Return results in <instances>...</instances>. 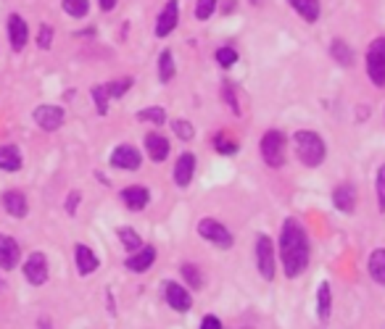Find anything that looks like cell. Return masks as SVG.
I'll return each instance as SVG.
<instances>
[{"label": "cell", "instance_id": "38", "mask_svg": "<svg viewBox=\"0 0 385 329\" xmlns=\"http://www.w3.org/2000/svg\"><path fill=\"white\" fill-rule=\"evenodd\" d=\"M172 130H175V135H177V140H192V127H190V122H185V119H177V122H172Z\"/></svg>", "mask_w": 385, "mask_h": 329}, {"label": "cell", "instance_id": "20", "mask_svg": "<svg viewBox=\"0 0 385 329\" xmlns=\"http://www.w3.org/2000/svg\"><path fill=\"white\" fill-rule=\"evenodd\" d=\"M74 261H77V271L82 277H88V274H93L98 268V256L90 251L88 245H82V243L74 248Z\"/></svg>", "mask_w": 385, "mask_h": 329}, {"label": "cell", "instance_id": "12", "mask_svg": "<svg viewBox=\"0 0 385 329\" xmlns=\"http://www.w3.org/2000/svg\"><path fill=\"white\" fill-rule=\"evenodd\" d=\"M164 295H167L169 308H175L177 313H188L192 308V298L183 285L177 282H164Z\"/></svg>", "mask_w": 385, "mask_h": 329}, {"label": "cell", "instance_id": "27", "mask_svg": "<svg viewBox=\"0 0 385 329\" xmlns=\"http://www.w3.org/2000/svg\"><path fill=\"white\" fill-rule=\"evenodd\" d=\"M135 85V79L132 77H122V79H114V82H106V93H108V98L111 100H119V98H124L127 93H130V87Z\"/></svg>", "mask_w": 385, "mask_h": 329}, {"label": "cell", "instance_id": "28", "mask_svg": "<svg viewBox=\"0 0 385 329\" xmlns=\"http://www.w3.org/2000/svg\"><path fill=\"white\" fill-rule=\"evenodd\" d=\"M63 14L71 19H85L90 14V0H61Z\"/></svg>", "mask_w": 385, "mask_h": 329}, {"label": "cell", "instance_id": "19", "mask_svg": "<svg viewBox=\"0 0 385 329\" xmlns=\"http://www.w3.org/2000/svg\"><path fill=\"white\" fill-rule=\"evenodd\" d=\"M3 208H6V214L14 219H21L26 216V211H29V203H26V195L19 190H9L3 192Z\"/></svg>", "mask_w": 385, "mask_h": 329}, {"label": "cell", "instance_id": "22", "mask_svg": "<svg viewBox=\"0 0 385 329\" xmlns=\"http://www.w3.org/2000/svg\"><path fill=\"white\" fill-rule=\"evenodd\" d=\"M21 150L16 145H0V169L3 172H19L21 169Z\"/></svg>", "mask_w": 385, "mask_h": 329}, {"label": "cell", "instance_id": "15", "mask_svg": "<svg viewBox=\"0 0 385 329\" xmlns=\"http://www.w3.org/2000/svg\"><path fill=\"white\" fill-rule=\"evenodd\" d=\"M356 200H359V195H356V187H354L351 182L338 184V187L333 190V206L338 208L341 214H354Z\"/></svg>", "mask_w": 385, "mask_h": 329}, {"label": "cell", "instance_id": "30", "mask_svg": "<svg viewBox=\"0 0 385 329\" xmlns=\"http://www.w3.org/2000/svg\"><path fill=\"white\" fill-rule=\"evenodd\" d=\"M214 58H217V63L222 66V69H232L240 56H237V51L232 48V45H222V48H217Z\"/></svg>", "mask_w": 385, "mask_h": 329}, {"label": "cell", "instance_id": "18", "mask_svg": "<svg viewBox=\"0 0 385 329\" xmlns=\"http://www.w3.org/2000/svg\"><path fill=\"white\" fill-rule=\"evenodd\" d=\"M122 203L130 211H143V208L150 203V192L140 184H132V187H124L122 190Z\"/></svg>", "mask_w": 385, "mask_h": 329}, {"label": "cell", "instance_id": "11", "mask_svg": "<svg viewBox=\"0 0 385 329\" xmlns=\"http://www.w3.org/2000/svg\"><path fill=\"white\" fill-rule=\"evenodd\" d=\"M111 166L116 169H124V172H138L143 166V158H140V150L132 145H119L111 153Z\"/></svg>", "mask_w": 385, "mask_h": 329}, {"label": "cell", "instance_id": "37", "mask_svg": "<svg viewBox=\"0 0 385 329\" xmlns=\"http://www.w3.org/2000/svg\"><path fill=\"white\" fill-rule=\"evenodd\" d=\"M377 208L385 214V164L377 169Z\"/></svg>", "mask_w": 385, "mask_h": 329}, {"label": "cell", "instance_id": "39", "mask_svg": "<svg viewBox=\"0 0 385 329\" xmlns=\"http://www.w3.org/2000/svg\"><path fill=\"white\" fill-rule=\"evenodd\" d=\"M222 95H225V103L232 108V113H240V103L235 100V90H232V85H230V82H225V85H222Z\"/></svg>", "mask_w": 385, "mask_h": 329}, {"label": "cell", "instance_id": "14", "mask_svg": "<svg viewBox=\"0 0 385 329\" xmlns=\"http://www.w3.org/2000/svg\"><path fill=\"white\" fill-rule=\"evenodd\" d=\"M153 261H156V248L143 243V248H138L135 253H130V258H127L124 266L130 268V271H135V274H145V271L153 266Z\"/></svg>", "mask_w": 385, "mask_h": 329}, {"label": "cell", "instance_id": "6", "mask_svg": "<svg viewBox=\"0 0 385 329\" xmlns=\"http://www.w3.org/2000/svg\"><path fill=\"white\" fill-rule=\"evenodd\" d=\"M198 234H201L203 240H209V243H214L217 248H222V251H230L232 248V234H230V229L222 221H217V219H201L198 221Z\"/></svg>", "mask_w": 385, "mask_h": 329}, {"label": "cell", "instance_id": "4", "mask_svg": "<svg viewBox=\"0 0 385 329\" xmlns=\"http://www.w3.org/2000/svg\"><path fill=\"white\" fill-rule=\"evenodd\" d=\"M367 63V77L375 87H385V37H375L364 56Z\"/></svg>", "mask_w": 385, "mask_h": 329}, {"label": "cell", "instance_id": "10", "mask_svg": "<svg viewBox=\"0 0 385 329\" xmlns=\"http://www.w3.org/2000/svg\"><path fill=\"white\" fill-rule=\"evenodd\" d=\"M9 43H11V51L14 53H21L29 43V24L24 21V16H19V14H11L9 16Z\"/></svg>", "mask_w": 385, "mask_h": 329}, {"label": "cell", "instance_id": "17", "mask_svg": "<svg viewBox=\"0 0 385 329\" xmlns=\"http://www.w3.org/2000/svg\"><path fill=\"white\" fill-rule=\"evenodd\" d=\"M192 174H195V156L192 153H183L175 161V182L177 187H188L192 182Z\"/></svg>", "mask_w": 385, "mask_h": 329}, {"label": "cell", "instance_id": "42", "mask_svg": "<svg viewBox=\"0 0 385 329\" xmlns=\"http://www.w3.org/2000/svg\"><path fill=\"white\" fill-rule=\"evenodd\" d=\"M116 3H119V0H98V6H101V11H106V14H108V11H114V9H116Z\"/></svg>", "mask_w": 385, "mask_h": 329}, {"label": "cell", "instance_id": "8", "mask_svg": "<svg viewBox=\"0 0 385 329\" xmlns=\"http://www.w3.org/2000/svg\"><path fill=\"white\" fill-rule=\"evenodd\" d=\"M32 116H35L37 127H40V130H45V132L61 130L63 119H66V113H63L61 105H37Z\"/></svg>", "mask_w": 385, "mask_h": 329}, {"label": "cell", "instance_id": "7", "mask_svg": "<svg viewBox=\"0 0 385 329\" xmlns=\"http://www.w3.org/2000/svg\"><path fill=\"white\" fill-rule=\"evenodd\" d=\"M180 24V0H167V6L161 9V14L156 16V26H153V32L156 37H169L172 32L177 29Z\"/></svg>", "mask_w": 385, "mask_h": 329}, {"label": "cell", "instance_id": "41", "mask_svg": "<svg viewBox=\"0 0 385 329\" xmlns=\"http://www.w3.org/2000/svg\"><path fill=\"white\" fill-rule=\"evenodd\" d=\"M201 329H225V327H222V321H219L217 316H203Z\"/></svg>", "mask_w": 385, "mask_h": 329}, {"label": "cell", "instance_id": "24", "mask_svg": "<svg viewBox=\"0 0 385 329\" xmlns=\"http://www.w3.org/2000/svg\"><path fill=\"white\" fill-rule=\"evenodd\" d=\"M175 77H177L175 56H172V51H161L158 53V79H161L164 85H169Z\"/></svg>", "mask_w": 385, "mask_h": 329}, {"label": "cell", "instance_id": "25", "mask_svg": "<svg viewBox=\"0 0 385 329\" xmlns=\"http://www.w3.org/2000/svg\"><path fill=\"white\" fill-rule=\"evenodd\" d=\"M367 268H369V277L375 279L377 285H385V248L372 251V256L367 261Z\"/></svg>", "mask_w": 385, "mask_h": 329}, {"label": "cell", "instance_id": "35", "mask_svg": "<svg viewBox=\"0 0 385 329\" xmlns=\"http://www.w3.org/2000/svg\"><path fill=\"white\" fill-rule=\"evenodd\" d=\"M138 119L140 122H150V124H164L167 122V111L164 108H158V105H150V108H143V111H138Z\"/></svg>", "mask_w": 385, "mask_h": 329}, {"label": "cell", "instance_id": "23", "mask_svg": "<svg viewBox=\"0 0 385 329\" xmlns=\"http://www.w3.org/2000/svg\"><path fill=\"white\" fill-rule=\"evenodd\" d=\"M330 313H333V290H330L327 282H322L319 290H317V316L322 321H327Z\"/></svg>", "mask_w": 385, "mask_h": 329}, {"label": "cell", "instance_id": "31", "mask_svg": "<svg viewBox=\"0 0 385 329\" xmlns=\"http://www.w3.org/2000/svg\"><path fill=\"white\" fill-rule=\"evenodd\" d=\"M214 150H217V153H222V156H235L237 142L230 137L227 132H219L217 137H214Z\"/></svg>", "mask_w": 385, "mask_h": 329}, {"label": "cell", "instance_id": "33", "mask_svg": "<svg viewBox=\"0 0 385 329\" xmlns=\"http://www.w3.org/2000/svg\"><path fill=\"white\" fill-rule=\"evenodd\" d=\"M90 98H93V103H96V111L101 113V116H106L108 113V93H106L103 85H93V90H90Z\"/></svg>", "mask_w": 385, "mask_h": 329}, {"label": "cell", "instance_id": "40", "mask_svg": "<svg viewBox=\"0 0 385 329\" xmlns=\"http://www.w3.org/2000/svg\"><path fill=\"white\" fill-rule=\"evenodd\" d=\"M79 200H82V195H79L77 190H74V192H69V195H66V214H71V216H74V214H77V208H79Z\"/></svg>", "mask_w": 385, "mask_h": 329}, {"label": "cell", "instance_id": "1", "mask_svg": "<svg viewBox=\"0 0 385 329\" xmlns=\"http://www.w3.org/2000/svg\"><path fill=\"white\" fill-rule=\"evenodd\" d=\"M280 258L285 277H301L309 266V234L296 219H285L280 229Z\"/></svg>", "mask_w": 385, "mask_h": 329}, {"label": "cell", "instance_id": "29", "mask_svg": "<svg viewBox=\"0 0 385 329\" xmlns=\"http://www.w3.org/2000/svg\"><path fill=\"white\" fill-rule=\"evenodd\" d=\"M180 271H183L185 282H188L192 290H201L203 282H206V279H203V271L195 266V263H183V266H180Z\"/></svg>", "mask_w": 385, "mask_h": 329}, {"label": "cell", "instance_id": "43", "mask_svg": "<svg viewBox=\"0 0 385 329\" xmlns=\"http://www.w3.org/2000/svg\"><path fill=\"white\" fill-rule=\"evenodd\" d=\"M259 3H262V0H251V6H259Z\"/></svg>", "mask_w": 385, "mask_h": 329}, {"label": "cell", "instance_id": "13", "mask_svg": "<svg viewBox=\"0 0 385 329\" xmlns=\"http://www.w3.org/2000/svg\"><path fill=\"white\" fill-rule=\"evenodd\" d=\"M19 258H21V245H19L11 234H0V268H3V271L16 268Z\"/></svg>", "mask_w": 385, "mask_h": 329}, {"label": "cell", "instance_id": "5", "mask_svg": "<svg viewBox=\"0 0 385 329\" xmlns=\"http://www.w3.org/2000/svg\"><path fill=\"white\" fill-rule=\"evenodd\" d=\"M256 268L262 279L272 282L277 274V263H274V245H272L270 234H259L256 237Z\"/></svg>", "mask_w": 385, "mask_h": 329}, {"label": "cell", "instance_id": "36", "mask_svg": "<svg viewBox=\"0 0 385 329\" xmlns=\"http://www.w3.org/2000/svg\"><path fill=\"white\" fill-rule=\"evenodd\" d=\"M51 45H53V26L40 24V29H37V48L40 51H51Z\"/></svg>", "mask_w": 385, "mask_h": 329}, {"label": "cell", "instance_id": "44", "mask_svg": "<svg viewBox=\"0 0 385 329\" xmlns=\"http://www.w3.org/2000/svg\"><path fill=\"white\" fill-rule=\"evenodd\" d=\"M243 329H254V327H243Z\"/></svg>", "mask_w": 385, "mask_h": 329}, {"label": "cell", "instance_id": "32", "mask_svg": "<svg viewBox=\"0 0 385 329\" xmlns=\"http://www.w3.org/2000/svg\"><path fill=\"white\" fill-rule=\"evenodd\" d=\"M119 240H122V245L130 253H135L138 248H143V237L135 232L132 226H122V229H119Z\"/></svg>", "mask_w": 385, "mask_h": 329}, {"label": "cell", "instance_id": "26", "mask_svg": "<svg viewBox=\"0 0 385 329\" xmlns=\"http://www.w3.org/2000/svg\"><path fill=\"white\" fill-rule=\"evenodd\" d=\"M330 56L335 58V63H341V66H354V48H351L346 40H333L330 43Z\"/></svg>", "mask_w": 385, "mask_h": 329}, {"label": "cell", "instance_id": "9", "mask_svg": "<svg viewBox=\"0 0 385 329\" xmlns=\"http://www.w3.org/2000/svg\"><path fill=\"white\" fill-rule=\"evenodd\" d=\"M21 268H24V277L29 285L40 287L48 282V258H45L43 253H32V256L24 261V266Z\"/></svg>", "mask_w": 385, "mask_h": 329}, {"label": "cell", "instance_id": "21", "mask_svg": "<svg viewBox=\"0 0 385 329\" xmlns=\"http://www.w3.org/2000/svg\"><path fill=\"white\" fill-rule=\"evenodd\" d=\"M288 3H290V9L296 11L304 21H309V24H314L317 19H319V14H322L319 0H288Z\"/></svg>", "mask_w": 385, "mask_h": 329}, {"label": "cell", "instance_id": "3", "mask_svg": "<svg viewBox=\"0 0 385 329\" xmlns=\"http://www.w3.org/2000/svg\"><path fill=\"white\" fill-rule=\"evenodd\" d=\"M285 145H288V140H285V135H282V132H277V130L264 132L262 142H259V150H262L264 164L272 166V169H277V166L285 164Z\"/></svg>", "mask_w": 385, "mask_h": 329}, {"label": "cell", "instance_id": "16", "mask_svg": "<svg viewBox=\"0 0 385 329\" xmlns=\"http://www.w3.org/2000/svg\"><path fill=\"white\" fill-rule=\"evenodd\" d=\"M145 150H148V158L153 164H161L169 156V140L158 132H148L145 135Z\"/></svg>", "mask_w": 385, "mask_h": 329}, {"label": "cell", "instance_id": "2", "mask_svg": "<svg viewBox=\"0 0 385 329\" xmlns=\"http://www.w3.org/2000/svg\"><path fill=\"white\" fill-rule=\"evenodd\" d=\"M296 153H298V161L309 169H317V166L322 164L324 156H327V145H324V140L312 130H301L296 132Z\"/></svg>", "mask_w": 385, "mask_h": 329}, {"label": "cell", "instance_id": "34", "mask_svg": "<svg viewBox=\"0 0 385 329\" xmlns=\"http://www.w3.org/2000/svg\"><path fill=\"white\" fill-rule=\"evenodd\" d=\"M217 6H219V0H195V19L198 21H209L214 14H217Z\"/></svg>", "mask_w": 385, "mask_h": 329}]
</instances>
